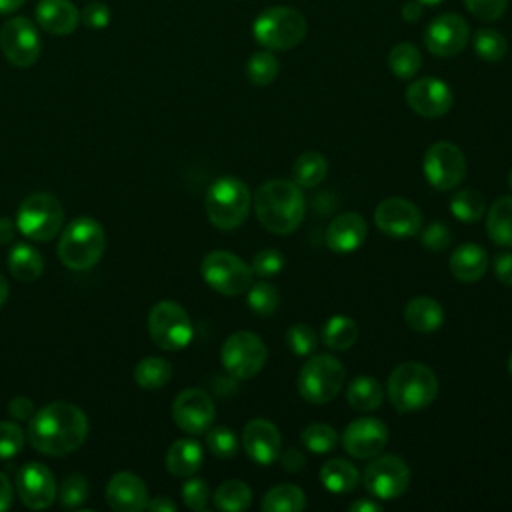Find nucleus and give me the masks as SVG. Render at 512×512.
<instances>
[{"mask_svg": "<svg viewBox=\"0 0 512 512\" xmlns=\"http://www.w3.org/2000/svg\"><path fill=\"white\" fill-rule=\"evenodd\" d=\"M486 232L498 246H512V196H500L492 202L486 216Z\"/></svg>", "mask_w": 512, "mask_h": 512, "instance_id": "c85d7f7f", "label": "nucleus"}, {"mask_svg": "<svg viewBox=\"0 0 512 512\" xmlns=\"http://www.w3.org/2000/svg\"><path fill=\"white\" fill-rule=\"evenodd\" d=\"M350 512H382V506L376 500L362 498L350 504Z\"/></svg>", "mask_w": 512, "mask_h": 512, "instance_id": "052dcab7", "label": "nucleus"}, {"mask_svg": "<svg viewBox=\"0 0 512 512\" xmlns=\"http://www.w3.org/2000/svg\"><path fill=\"white\" fill-rule=\"evenodd\" d=\"M404 320L416 332H434L444 324V308L430 296H416L404 306Z\"/></svg>", "mask_w": 512, "mask_h": 512, "instance_id": "a878e982", "label": "nucleus"}, {"mask_svg": "<svg viewBox=\"0 0 512 512\" xmlns=\"http://www.w3.org/2000/svg\"><path fill=\"white\" fill-rule=\"evenodd\" d=\"M40 34L32 20L14 16L0 28V50L6 60L16 68H28L36 64L40 56Z\"/></svg>", "mask_w": 512, "mask_h": 512, "instance_id": "4468645a", "label": "nucleus"}, {"mask_svg": "<svg viewBox=\"0 0 512 512\" xmlns=\"http://www.w3.org/2000/svg\"><path fill=\"white\" fill-rule=\"evenodd\" d=\"M346 380L344 364L330 354H312L298 372L296 386L310 404H326L336 398Z\"/></svg>", "mask_w": 512, "mask_h": 512, "instance_id": "0eeeda50", "label": "nucleus"}, {"mask_svg": "<svg viewBox=\"0 0 512 512\" xmlns=\"http://www.w3.org/2000/svg\"><path fill=\"white\" fill-rule=\"evenodd\" d=\"M488 254L482 246L466 242L460 244L450 256V272L460 282H476L486 274Z\"/></svg>", "mask_w": 512, "mask_h": 512, "instance_id": "393cba45", "label": "nucleus"}, {"mask_svg": "<svg viewBox=\"0 0 512 512\" xmlns=\"http://www.w3.org/2000/svg\"><path fill=\"white\" fill-rule=\"evenodd\" d=\"M420 242L422 246H426L432 252H440L444 248H448L452 234L450 228L444 222H430L426 228H420Z\"/></svg>", "mask_w": 512, "mask_h": 512, "instance_id": "8fccbe9b", "label": "nucleus"}, {"mask_svg": "<svg viewBox=\"0 0 512 512\" xmlns=\"http://www.w3.org/2000/svg\"><path fill=\"white\" fill-rule=\"evenodd\" d=\"M106 502L116 512H140L148 504V488L132 472H116L106 484Z\"/></svg>", "mask_w": 512, "mask_h": 512, "instance_id": "4be33fe9", "label": "nucleus"}, {"mask_svg": "<svg viewBox=\"0 0 512 512\" xmlns=\"http://www.w3.org/2000/svg\"><path fill=\"white\" fill-rule=\"evenodd\" d=\"M466 8L480 20H498L508 6V0H464Z\"/></svg>", "mask_w": 512, "mask_h": 512, "instance_id": "3c124183", "label": "nucleus"}, {"mask_svg": "<svg viewBox=\"0 0 512 512\" xmlns=\"http://www.w3.org/2000/svg\"><path fill=\"white\" fill-rule=\"evenodd\" d=\"M242 448L256 464L270 466L282 452L280 430L270 420L254 418L242 430Z\"/></svg>", "mask_w": 512, "mask_h": 512, "instance_id": "412c9836", "label": "nucleus"}, {"mask_svg": "<svg viewBox=\"0 0 512 512\" xmlns=\"http://www.w3.org/2000/svg\"><path fill=\"white\" fill-rule=\"evenodd\" d=\"M104 246L106 236L100 222L88 216H80L74 218L60 234L58 256L70 270H90L100 262Z\"/></svg>", "mask_w": 512, "mask_h": 512, "instance_id": "20e7f679", "label": "nucleus"}, {"mask_svg": "<svg viewBox=\"0 0 512 512\" xmlns=\"http://www.w3.org/2000/svg\"><path fill=\"white\" fill-rule=\"evenodd\" d=\"M16 222L2 216L0 218V244H8L10 240H14V234H16Z\"/></svg>", "mask_w": 512, "mask_h": 512, "instance_id": "13d9d810", "label": "nucleus"}, {"mask_svg": "<svg viewBox=\"0 0 512 512\" xmlns=\"http://www.w3.org/2000/svg\"><path fill=\"white\" fill-rule=\"evenodd\" d=\"M216 508L224 512H242L252 502V488L242 480H226L214 492Z\"/></svg>", "mask_w": 512, "mask_h": 512, "instance_id": "c9c22d12", "label": "nucleus"}, {"mask_svg": "<svg viewBox=\"0 0 512 512\" xmlns=\"http://www.w3.org/2000/svg\"><path fill=\"white\" fill-rule=\"evenodd\" d=\"M208 498H210V488L202 478L196 476H188V480L182 484V500L184 504L194 510V512H202L208 506Z\"/></svg>", "mask_w": 512, "mask_h": 512, "instance_id": "de8ad7c7", "label": "nucleus"}, {"mask_svg": "<svg viewBox=\"0 0 512 512\" xmlns=\"http://www.w3.org/2000/svg\"><path fill=\"white\" fill-rule=\"evenodd\" d=\"M254 40L266 50H290L306 36V18L290 6L266 8L252 26Z\"/></svg>", "mask_w": 512, "mask_h": 512, "instance_id": "423d86ee", "label": "nucleus"}, {"mask_svg": "<svg viewBox=\"0 0 512 512\" xmlns=\"http://www.w3.org/2000/svg\"><path fill=\"white\" fill-rule=\"evenodd\" d=\"M494 274H496V278L504 286L512 288V252L496 254V258H494Z\"/></svg>", "mask_w": 512, "mask_h": 512, "instance_id": "864d4df0", "label": "nucleus"}, {"mask_svg": "<svg viewBox=\"0 0 512 512\" xmlns=\"http://www.w3.org/2000/svg\"><path fill=\"white\" fill-rule=\"evenodd\" d=\"M64 222V210L56 196L48 192H34L26 196L16 214V228L22 236L34 242L52 240Z\"/></svg>", "mask_w": 512, "mask_h": 512, "instance_id": "6e6552de", "label": "nucleus"}, {"mask_svg": "<svg viewBox=\"0 0 512 512\" xmlns=\"http://www.w3.org/2000/svg\"><path fill=\"white\" fill-rule=\"evenodd\" d=\"M260 508L264 512H302L306 508V494L296 484H278L264 494Z\"/></svg>", "mask_w": 512, "mask_h": 512, "instance_id": "473e14b6", "label": "nucleus"}, {"mask_svg": "<svg viewBox=\"0 0 512 512\" xmlns=\"http://www.w3.org/2000/svg\"><path fill=\"white\" fill-rule=\"evenodd\" d=\"M146 508L154 510V512H176V504L168 496H158V498L150 500L146 504Z\"/></svg>", "mask_w": 512, "mask_h": 512, "instance_id": "bf43d9fd", "label": "nucleus"}, {"mask_svg": "<svg viewBox=\"0 0 512 512\" xmlns=\"http://www.w3.org/2000/svg\"><path fill=\"white\" fill-rule=\"evenodd\" d=\"M216 416V406L208 392L200 388L182 390L172 402V418L176 426L186 434L206 432Z\"/></svg>", "mask_w": 512, "mask_h": 512, "instance_id": "2eb2a0df", "label": "nucleus"}, {"mask_svg": "<svg viewBox=\"0 0 512 512\" xmlns=\"http://www.w3.org/2000/svg\"><path fill=\"white\" fill-rule=\"evenodd\" d=\"M346 400L358 412H372L384 400L382 384L372 376H358L348 384Z\"/></svg>", "mask_w": 512, "mask_h": 512, "instance_id": "2f4dec72", "label": "nucleus"}, {"mask_svg": "<svg viewBox=\"0 0 512 512\" xmlns=\"http://www.w3.org/2000/svg\"><path fill=\"white\" fill-rule=\"evenodd\" d=\"M508 368H510V374H512V354H510V360H508Z\"/></svg>", "mask_w": 512, "mask_h": 512, "instance_id": "774afa93", "label": "nucleus"}, {"mask_svg": "<svg viewBox=\"0 0 512 512\" xmlns=\"http://www.w3.org/2000/svg\"><path fill=\"white\" fill-rule=\"evenodd\" d=\"M362 482L370 496L378 500H396L408 490L410 468L396 454L374 456V460L364 468Z\"/></svg>", "mask_w": 512, "mask_h": 512, "instance_id": "ddd939ff", "label": "nucleus"}, {"mask_svg": "<svg viewBox=\"0 0 512 512\" xmlns=\"http://www.w3.org/2000/svg\"><path fill=\"white\" fill-rule=\"evenodd\" d=\"M454 96L446 82L426 76L406 88V104L420 116L440 118L452 108Z\"/></svg>", "mask_w": 512, "mask_h": 512, "instance_id": "aec40b11", "label": "nucleus"}, {"mask_svg": "<svg viewBox=\"0 0 512 512\" xmlns=\"http://www.w3.org/2000/svg\"><path fill=\"white\" fill-rule=\"evenodd\" d=\"M374 222L390 238H410L422 228V212L414 202L394 196L376 206Z\"/></svg>", "mask_w": 512, "mask_h": 512, "instance_id": "f3484780", "label": "nucleus"}, {"mask_svg": "<svg viewBox=\"0 0 512 512\" xmlns=\"http://www.w3.org/2000/svg\"><path fill=\"white\" fill-rule=\"evenodd\" d=\"M484 210H486L484 196L474 188L460 190L450 200V212L460 222H478L484 216Z\"/></svg>", "mask_w": 512, "mask_h": 512, "instance_id": "4c0bfd02", "label": "nucleus"}, {"mask_svg": "<svg viewBox=\"0 0 512 512\" xmlns=\"http://www.w3.org/2000/svg\"><path fill=\"white\" fill-rule=\"evenodd\" d=\"M328 174V160L320 152H304L292 164V182L300 188L318 186Z\"/></svg>", "mask_w": 512, "mask_h": 512, "instance_id": "72a5a7b5", "label": "nucleus"}, {"mask_svg": "<svg viewBox=\"0 0 512 512\" xmlns=\"http://www.w3.org/2000/svg\"><path fill=\"white\" fill-rule=\"evenodd\" d=\"M80 20L94 30L106 28L110 22V8L104 2H88L80 12Z\"/></svg>", "mask_w": 512, "mask_h": 512, "instance_id": "603ef678", "label": "nucleus"}, {"mask_svg": "<svg viewBox=\"0 0 512 512\" xmlns=\"http://www.w3.org/2000/svg\"><path fill=\"white\" fill-rule=\"evenodd\" d=\"M250 206V190L236 176H220L206 192V216L218 230H234L242 226Z\"/></svg>", "mask_w": 512, "mask_h": 512, "instance_id": "39448f33", "label": "nucleus"}, {"mask_svg": "<svg viewBox=\"0 0 512 512\" xmlns=\"http://www.w3.org/2000/svg\"><path fill=\"white\" fill-rule=\"evenodd\" d=\"M508 186H510V190H512V172H510V176H508Z\"/></svg>", "mask_w": 512, "mask_h": 512, "instance_id": "338daca9", "label": "nucleus"}, {"mask_svg": "<svg viewBox=\"0 0 512 512\" xmlns=\"http://www.w3.org/2000/svg\"><path fill=\"white\" fill-rule=\"evenodd\" d=\"M320 482L334 494H346L360 484V474L352 462L344 458H332L320 468Z\"/></svg>", "mask_w": 512, "mask_h": 512, "instance_id": "cd10ccee", "label": "nucleus"}, {"mask_svg": "<svg viewBox=\"0 0 512 512\" xmlns=\"http://www.w3.org/2000/svg\"><path fill=\"white\" fill-rule=\"evenodd\" d=\"M474 52L486 62H500L508 52V42L500 32L492 28H480L474 34Z\"/></svg>", "mask_w": 512, "mask_h": 512, "instance_id": "ea45409f", "label": "nucleus"}, {"mask_svg": "<svg viewBox=\"0 0 512 512\" xmlns=\"http://www.w3.org/2000/svg\"><path fill=\"white\" fill-rule=\"evenodd\" d=\"M64 508H78L88 498V482L82 474H70L56 492Z\"/></svg>", "mask_w": 512, "mask_h": 512, "instance_id": "a18cd8bd", "label": "nucleus"}, {"mask_svg": "<svg viewBox=\"0 0 512 512\" xmlns=\"http://www.w3.org/2000/svg\"><path fill=\"white\" fill-rule=\"evenodd\" d=\"M8 414L14 420H30L34 414V404L26 396H14L8 404Z\"/></svg>", "mask_w": 512, "mask_h": 512, "instance_id": "5fc2aeb1", "label": "nucleus"}, {"mask_svg": "<svg viewBox=\"0 0 512 512\" xmlns=\"http://www.w3.org/2000/svg\"><path fill=\"white\" fill-rule=\"evenodd\" d=\"M78 22L80 10L70 0H40L36 4V24L50 34H70Z\"/></svg>", "mask_w": 512, "mask_h": 512, "instance_id": "b1692460", "label": "nucleus"}, {"mask_svg": "<svg viewBox=\"0 0 512 512\" xmlns=\"http://www.w3.org/2000/svg\"><path fill=\"white\" fill-rule=\"evenodd\" d=\"M470 38L468 24L462 16L446 12L436 16L424 30V44L430 54L450 58L460 54Z\"/></svg>", "mask_w": 512, "mask_h": 512, "instance_id": "dca6fc26", "label": "nucleus"}, {"mask_svg": "<svg viewBox=\"0 0 512 512\" xmlns=\"http://www.w3.org/2000/svg\"><path fill=\"white\" fill-rule=\"evenodd\" d=\"M422 16V4L416 0V2H406L402 6V18L408 20V22H416L418 18Z\"/></svg>", "mask_w": 512, "mask_h": 512, "instance_id": "680f3d73", "label": "nucleus"}, {"mask_svg": "<svg viewBox=\"0 0 512 512\" xmlns=\"http://www.w3.org/2000/svg\"><path fill=\"white\" fill-rule=\"evenodd\" d=\"M204 460L202 446L192 438L176 440L166 452V468L170 474L178 478L194 476Z\"/></svg>", "mask_w": 512, "mask_h": 512, "instance_id": "bb28decb", "label": "nucleus"}, {"mask_svg": "<svg viewBox=\"0 0 512 512\" xmlns=\"http://www.w3.org/2000/svg\"><path fill=\"white\" fill-rule=\"evenodd\" d=\"M88 436L86 414L70 402H50L32 414L28 440L32 448L48 456H64L78 450Z\"/></svg>", "mask_w": 512, "mask_h": 512, "instance_id": "f257e3e1", "label": "nucleus"}, {"mask_svg": "<svg viewBox=\"0 0 512 512\" xmlns=\"http://www.w3.org/2000/svg\"><path fill=\"white\" fill-rule=\"evenodd\" d=\"M420 66H422V54L410 42L396 44L388 54V68L392 70L394 76H398L402 80L416 76Z\"/></svg>", "mask_w": 512, "mask_h": 512, "instance_id": "e433bc0d", "label": "nucleus"}, {"mask_svg": "<svg viewBox=\"0 0 512 512\" xmlns=\"http://www.w3.org/2000/svg\"><path fill=\"white\" fill-rule=\"evenodd\" d=\"M248 296H246V304L248 308L258 314V316H270L276 308H278V302H280V294L276 290L274 284L270 282H256L254 286H250L248 290Z\"/></svg>", "mask_w": 512, "mask_h": 512, "instance_id": "79ce46f5", "label": "nucleus"}, {"mask_svg": "<svg viewBox=\"0 0 512 512\" xmlns=\"http://www.w3.org/2000/svg\"><path fill=\"white\" fill-rule=\"evenodd\" d=\"M300 440L310 452L326 454V452H332L338 446V432L328 424L314 422V424H308L302 430Z\"/></svg>", "mask_w": 512, "mask_h": 512, "instance_id": "a19ab883", "label": "nucleus"}, {"mask_svg": "<svg viewBox=\"0 0 512 512\" xmlns=\"http://www.w3.org/2000/svg\"><path fill=\"white\" fill-rule=\"evenodd\" d=\"M16 492L24 506L32 510L48 508L56 498V480L42 462H28L16 474Z\"/></svg>", "mask_w": 512, "mask_h": 512, "instance_id": "a211bd4d", "label": "nucleus"}, {"mask_svg": "<svg viewBox=\"0 0 512 512\" xmlns=\"http://www.w3.org/2000/svg\"><path fill=\"white\" fill-rule=\"evenodd\" d=\"M148 332L162 350H182L194 336L188 312L174 300H160L148 314Z\"/></svg>", "mask_w": 512, "mask_h": 512, "instance_id": "9d476101", "label": "nucleus"}, {"mask_svg": "<svg viewBox=\"0 0 512 512\" xmlns=\"http://www.w3.org/2000/svg\"><path fill=\"white\" fill-rule=\"evenodd\" d=\"M204 282L224 296L244 294L252 286V268L234 252L212 250L200 264Z\"/></svg>", "mask_w": 512, "mask_h": 512, "instance_id": "1a4fd4ad", "label": "nucleus"}, {"mask_svg": "<svg viewBox=\"0 0 512 512\" xmlns=\"http://www.w3.org/2000/svg\"><path fill=\"white\" fill-rule=\"evenodd\" d=\"M12 500H14V490H12V484H10L8 476L0 472V512L8 510V508L12 506Z\"/></svg>", "mask_w": 512, "mask_h": 512, "instance_id": "4d7b16f0", "label": "nucleus"}, {"mask_svg": "<svg viewBox=\"0 0 512 512\" xmlns=\"http://www.w3.org/2000/svg\"><path fill=\"white\" fill-rule=\"evenodd\" d=\"M258 222L272 234H292L306 216L302 188L292 180H268L260 184L252 198Z\"/></svg>", "mask_w": 512, "mask_h": 512, "instance_id": "f03ea898", "label": "nucleus"}, {"mask_svg": "<svg viewBox=\"0 0 512 512\" xmlns=\"http://www.w3.org/2000/svg\"><path fill=\"white\" fill-rule=\"evenodd\" d=\"M26 0H0V14H10L18 10Z\"/></svg>", "mask_w": 512, "mask_h": 512, "instance_id": "e2e57ef3", "label": "nucleus"}, {"mask_svg": "<svg viewBox=\"0 0 512 512\" xmlns=\"http://www.w3.org/2000/svg\"><path fill=\"white\" fill-rule=\"evenodd\" d=\"M438 378L422 362L398 364L386 382V394L398 412H416L430 406L438 396Z\"/></svg>", "mask_w": 512, "mask_h": 512, "instance_id": "7ed1b4c3", "label": "nucleus"}, {"mask_svg": "<svg viewBox=\"0 0 512 512\" xmlns=\"http://www.w3.org/2000/svg\"><path fill=\"white\" fill-rule=\"evenodd\" d=\"M418 2H420V4H422V6H424V4H428V6H432V4H438V2H442V0H418Z\"/></svg>", "mask_w": 512, "mask_h": 512, "instance_id": "69168bd1", "label": "nucleus"}, {"mask_svg": "<svg viewBox=\"0 0 512 512\" xmlns=\"http://www.w3.org/2000/svg\"><path fill=\"white\" fill-rule=\"evenodd\" d=\"M286 342L292 354L310 356L318 346V336L314 328L308 324H292L286 332Z\"/></svg>", "mask_w": 512, "mask_h": 512, "instance_id": "c03bdc74", "label": "nucleus"}, {"mask_svg": "<svg viewBox=\"0 0 512 512\" xmlns=\"http://www.w3.org/2000/svg\"><path fill=\"white\" fill-rule=\"evenodd\" d=\"M172 378V364L160 356L142 358L134 368V380L140 388L158 390Z\"/></svg>", "mask_w": 512, "mask_h": 512, "instance_id": "f704fd0d", "label": "nucleus"}, {"mask_svg": "<svg viewBox=\"0 0 512 512\" xmlns=\"http://www.w3.org/2000/svg\"><path fill=\"white\" fill-rule=\"evenodd\" d=\"M358 340V326L350 316L334 314L326 320L322 328V344L334 352H344L352 348Z\"/></svg>", "mask_w": 512, "mask_h": 512, "instance_id": "7c9ffc66", "label": "nucleus"}, {"mask_svg": "<svg viewBox=\"0 0 512 512\" xmlns=\"http://www.w3.org/2000/svg\"><path fill=\"white\" fill-rule=\"evenodd\" d=\"M206 446L216 458L228 460L238 452V438L230 428L214 426L206 430Z\"/></svg>", "mask_w": 512, "mask_h": 512, "instance_id": "37998d69", "label": "nucleus"}, {"mask_svg": "<svg viewBox=\"0 0 512 512\" xmlns=\"http://www.w3.org/2000/svg\"><path fill=\"white\" fill-rule=\"evenodd\" d=\"M366 234V220L356 212H344L328 224L326 246L336 254H350L364 244Z\"/></svg>", "mask_w": 512, "mask_h": 512, "instance_id": "5701e85b", "label": "nucleus"}, {"mask_svg": "<svg viewBox=\"0 0 512 512\" xmlns=\"http://www.w3.org/2000/svg\"><path fill=\"white\" fill-rule=\"evenodd\" d=\"M266 356L268 352H266L264 340L250 330H240L230 334L220 348L222 366L234 378H240V380L256 376L262 370Z\"/></svg>", "mask_w": 512, "mask_h": 512, "instance_id": "9b49d317", "label": "nucleus"}, {"mask_svg": "<svg viewBox=\"0 0 512 512\" xmlns=\"http://www.w3.org/2000/svg\"><path fill=\"white\" fill-rule=\"evenodd\" d=\"M24 446V432L16 422H0V460L16 456Z\"/></svg>", "mask_w": 512, "mask_h": 512, "instance_id": "09e8293b", "label": "nucleus"}, {"mask_svg": "<svg viewBox=\"0 0 512 512\" xmlns=\"http://www.w3.org/2000/svg\"><path fill=\"white\" fill-rule=\"evenodd\" d=\"M388 442V428L378 418H356L352 420L344 434H342V446L344 450L360 460L378 456Z\"/></svg>", "mask_w": 512, "mask_h": 512, "instance_id": "6ab92c4d", "label": "nucleus"}, {"mask_svg": "<svg viewBox=\"0 0 512 512\" xmlns=\"http://www.w3.org/2000/svg\"><path fill=\"white\" fill-rule=\"evenodd\" d=\"M280 462H282V468L288 470V472H300L306 464V458L304 454L298 450V448H288L284 452H280Z\"/></svg>", "mask_w": 512, "mask_h": 512, "instance_id": "6e6d98bb", "label": "nucleus"}, {"mask_svg": "<svg viewBox=\"0 0 512 512\" xmlns=\"http://www.w3.org/2000/svg\"><path fill=\"white\" fill-rule=\"evenodd\" d=\"M8 268L16 280L34 282L40 278V274L44 270V260L34 246L20 242V244L12 246V250H10Z\"/></svg>", "mask_w": 512, "mask_h": 512, "instance_id": "c756f323", "label": "nucleus"}, {"mask_svg": "<svg viewBox=\"0 0 512 512\" xmlns=\"http://www.w3.org/2000/svg\"><path fill=\"white\" fill-rule=\"evenodd\" d=\"M280 72L278 58L270 50L254 52L246 62V76L256 86H266L276 80Z\"/></svg>", "mask_w": 512, "mask_h": 512, "instance_id": "58836bf2", "label": "nucleus"}, {"mask_svg": "<svg viewBox=\"0 0 512 512\" xmlns=\"http://www.w3.org/2000/svg\"><path fill=\"white\" fill-rule=\"evenodd\" d=\"M250 268H252V274H256L260 278H272V276L282 272V268H284V254L280 250H274V248L260 250L252 258V266Z\"/></svg>", "mask_w": 512, "mask_h": 512, "instance_id": "49530a36", "label": "nucleus"}, {"mask_svg": "<svg viewBox=\"0 0 512 512\" xmlns=\"http://www.w3.org/2000/svg\"><path fill=\"white\" fill-rule=\"evenodd\" d=\"M6 298H8V282H6V278L0 274V308L4 306Z\"/></svg>", "mask_w": 512, "mask_h": 512, "instance_id": "0e129e2a", "label": "nucleus"}, {"mask_svg": "<svg viewBox=\"0 0 512 512\" xmlns=\"http://www.w3.org/2000/svg\"><path fill=\"white\" fill-rule=\"evenodd\" d=\"M422 170L430 186L440 192H448L464 180L466 158L456 144L448 140H438L430 144L424 152Z\"/></svg>", "mask_w": 512, "mask_h": 512, "instance_id": "f8f14e48", "label": "nucleus"}]
</instances>
